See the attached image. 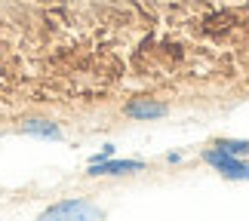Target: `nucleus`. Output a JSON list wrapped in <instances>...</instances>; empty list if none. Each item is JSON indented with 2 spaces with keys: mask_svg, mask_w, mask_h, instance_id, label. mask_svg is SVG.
I'll return each instance as SVG.
<instances>
[{
  "mask_svg": "<svg viewBox=\"0 0 249 221\" xmlns=\"http://www.w3.org/2000/svg\"><path fill=\"white\" fill-rule=\"evenodd\" d=\"M218 148L228 151V153H234V157H243V153H249V141H234V138H225V141H218Z\"/></svg>",
  "mask_w": 249,
  "mask_h": 221,
  "instance_id": "6",
  "label": "nucleus"
},
{
  "mask_svg": "<svg viewBox=\"0 0 249 221\" xmlns=\"http://www.w3.org/2000/svg\"><path fill=\"white\" fill-rule=\"evenodd\" d=\"M102 212L83 200H65V203H55L43 212V218H99Z\"/></svg>",
  "mask_w": 249,
  "mask_h": 221,
  "instance_id": "2",
  "label": "nucleus"
},
{
  "mask_svg": "<svg viewBox=\"0 0 249 221\" xmlns=\"http://www.w3.org/2000/svg\"><path fill=\"white\" fill-rule=\"evenodd\" d=\"M22 132H28V136H40V138H59L62 136V129L55 126V123H50V120H25Z\"/></svg>",
  "mask_w": 249,
  "mask_h": 221,
  "instance_id": "5",
  "label": "nucleus"
},
{
  "mask_svg": "<svg viewBox=\"0 0 249 221\" xmlns=\"http://www.w3.org/2000/svg\"><path fill=\"white\" fill-rule=\"evenodd\" d=\"M203 160L213 163V166L222 172L225 178H237V181H249V163H243L240 157L228 153L222 148H213V151H203Z\"/></svg>",
  "mask_w": 249,
  "mask_h": 221,
  "instance_id": "1",
  "label": "nucleus"
},
{
  "mask_svg": "<svg viewBox=\"0 0 249 221\" xmlns=\"http://www.w3.org/2000/svg\"><path fill=\"white\" fill-rule=\"evenodd\" d=\"M126 114L136 117V120H157V117L166 114V104H160L154 99H136V102L126 104Z\"/></svg>",
  "mask_w": 249,
  "mask_h": 221,
  "instance_id": "4",
  "label": "nucleus"
},
{
  "mask_svg": "<svg viewBox=\"0 0 249 221\" xmlns=\"http://www.w3.org/2000/svg\"><path fill=\"white\" fill-rule=\"evenodd\" d=\"M145 163L142 160H99L89 166V175H126V172H142Z\"/></svg>",
  "mask_w": 249,
  "mask_h": 221,
  "instance_id": "3",
  "label": "nucleus"
}]
</instances>
